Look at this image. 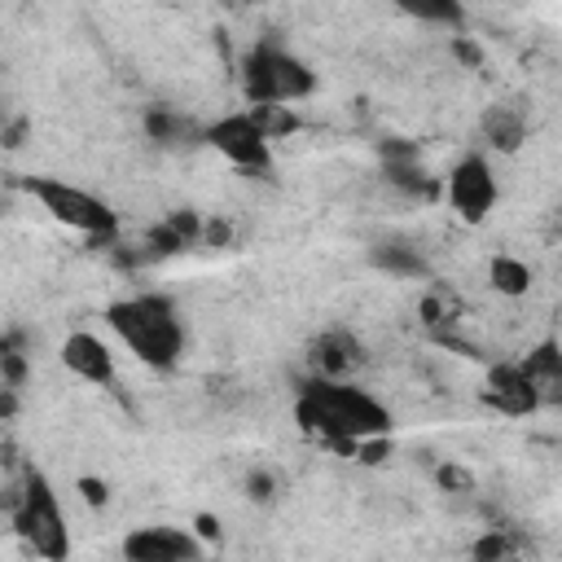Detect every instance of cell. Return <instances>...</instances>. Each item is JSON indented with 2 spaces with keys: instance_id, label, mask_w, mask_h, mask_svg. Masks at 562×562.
<instances>
[{
  "instance_id": "obj_17",
  "label": "cell",
  "mask_w": 562,
  "mask_h": 562,
  "mask_svg": "<svg viewBox=\"0 0 562 562\" xmlns=\"http://www.w3.org/2000/svg\"><path fill=\"white\" fill-rule=\"evenodd\" d=\"M369 263H373L378 272H386V277H400V281L426 277V255H422L417 246H408V241H378V246L369 250Z\"/></svg>"
},
{
  "instance_id": "obj_21",
  "label": "cell",
  "mask_w": 562,
  "mask_h": 562,
  "mask_svg": "<svg viewBox=\"0 0 562 562\" xmlns=\"http://www.w3.org/2000/svg\"><path fill=\"white\" fill-rule=\"evenodd\" d=\"M408 13L417 22H430V26H448L452 35L465 31V9L457 0H422V4H408Z\"/></svg>"
},
{
  "instance_id": "obj_25",
  "label": "cell",
  "mask_w": 562,
  "mask_h": 562,
  "mask_svg": "<svg viewBox=\"0 0 562 562\" xmlns=\"http://www.w3.org/2000/svg\"><path fill=\"white\" fill-rule=\"evenodd\" d=\"M75 492H79V501H83L88 509H105V505H110V483L97 479V474H79V479H75Z\"/></svg>"
},
{
  "instance_id": "obj_16",
  "label": "cell",
  "mask_w": 562,
  "mask_h": 562,
  "mask_svg": "<svg viewBox=\"0 0 562 562\" xmlns=\"http://www.w3.org/2000/svg\"><path fill=\"white\" fill-rule=\"evenodd\" d=\"M527 558H531V544L514 527H487L470 544V562H527Z\"/></svg>"
},
{
  "instance_id": "obj_14",
  "label": "cell",
  "mask_w": 562,
  "mask_h": 562,
  "mask_svg": "<svg viewBox=\"0 0 562 562\" xmlns=\"http://www.w3.org/2000/svg\"><path fill=\"white\" fill-rule=\"evenodd\" d=\"M382 180L395 198L413 202V206H430L439 202V176H430V167L422 158H400V162H382Z\"/></svg>"
},
{
  "instance_id": "obj_19",
  "label": "cell",
  "mask_w": 562,
  "mask_h": 562,
  "mask_svg": "<svg viewBox=\"0 0 562 562\" xmlns=\"http://www.w3.org/2000/svg\"><path fill=\"white\" fill-rule=\"evenodd\" d=\"M417 321H422V329L430 338H443V334H457L461 307H457V299L448 290H426L422 303H417Z\"/></svg>"
},
{
  "instance_id": "obj_15",
  "label": "cell",
  "mask_w": 562,
  "mask_h": 562,
  "mask_svg": "<svg viewBox=\"0 0 562 562\" xmlns=\"http://www.w3.org/2000/svg\"><path fill=\"white\" fill-rule=\"evenodd\" d=\"M140 127H145V136H149L154 145H162V149L202 140V127H193L189 114H180L176 105H149V110L140 114Z\"/></svg>"
},
{
  "instance_id": "obj_6",
  "label": "cell",
  "mask_w": 562,
  "mask_h": 562,
  "mask_svg": "<svg viewBox=\"0 0 562 562\" xmlns=\"http://www.w3.org/2000/svg\"><path fill=\"white\" fill-rule=\"evenodd\" d=\"M202 145H211L228 167H237L241 176H268L272 171V145L268 136L255 127V119L246 110H228L220 119H211L202 127Z\"/></svg>"
},
{
  "instance_id": "obj_22",
  "label": "cell",
  "mask_w": 562,
  "mask_h": 562,
  "mask_svg": "<svg viewBox=\"0 0 562 562\" xmlns=\"http://www.w3.org/2000/svg\"><path fill=\"white\" fill-rule=\"evenodd\" d=\"M435 487L448 492V496H470L474 492V474L461 461H439L435 465Z\"/></svg>"
},
{
  "instance_id": "obj_8",
  "label": "cell",
  "mask_w": 562,
  "mask_h": 562,
  "mask_svg": "<svg viewBox=\"0 0 562 562\" xmlns=\"http://www.w3.org/2000/svg\"><path fill=\"white\" fill-rule=\"evenodd\" d=\"M123 562H202V544L189 527H171V522H149V527H132L119 544Z\"/></svg>"
},
{
  "instance_id": "obj_4",
  "label": "cell",
  "mask_w": 562,
  "mask_h": 562,
  "mask_svg": "<svg viewBox=\"0 0 562 562\" xmlns=\"http://www.w3.org/2000/svg\"><path fill=\"white\" fill-rule=\"evenodd\" d=\"M18 483H22V492H18V505H13V514H9L13 536H18L40 562H66L70 549H75V540H70V522H66V509H61V501H57L48 474L35 470V465H26V470L18 474Z\"/></svg>"
},
{
  "instance_id": "obj_11",
  "label": "cell",
  "mask_w": 562,
  "mask_h": 562,
  "mask_svg": "<svg viewBox=\"0 0 562 562\" xmlns=\"http://www.w3.org/2000/svg\"><path fill=\"white\" fill-rule=\"evenodd\" d=\"M61 364L66 373H75L79 382H92V386H114L119 382V360H114V347L92 334V329H75L61 338Z\"/></svg>"
},
{
  "instance_id": "obj_3",
  "label": "cell",
  "mask_w": 562,
  "mask_h": 562,
  "mask_svg": "<svg viewBox=\"0 0 562 562\" xmlns=\"http://www.w3.org/2000/svg\"><path fill=\"white\" fill-rule=\"evenodd\" d=\"M237 83H241V97L255 105H299L316 92V70L294 53L285 48L281 40H255L241 57V70H237Z\"/></svg>"
},
{
  "instance_id": "obj_2",
  "label": "cell",
  "mask_w": 562,
  "mask_h": 562,
  "mask_svg": "<svg viewBox=\"0 0 562 562\" xmlns=\"http://www.w3.org/2000/svg\"><path fill=\"white\" fill-rule=\"evenodd\" d=\"M105 329L132 351L136 364H145L154 373L176 369L189 347L180 307L158 290H136L127 299L105 303Z\"/></svg>"
},
{
  "instance_id": "obj_12",
  "label": "cell",
  "mask_w": 562,
  "mask_h": 562,
  "mask_svg": "<svg viewBox=\"0 0 562 562\" xmlns=\"http://www.w3.org/2000/svg\"><path fill=\"white\" fill-rule=\"evenodd\" d=\"M518 364H522V378L531 382V391L540 400V413L558 408L562 404V351H558V342L553 338L536 342L527 356H518Z\"/></svg>"
},
{
  "instance_id": "obj_1",
  "label": "cell",
  "mask_w": 562,
  "mask_h": 562,
  "mask_svg": "<svg viewBox=\"0 0 562 562\" xmlns=\"http://www.w3.org/2000/svg\"><path fill=\"white\" fill-rule=\"evenodd\" d=\"M294 422L303 435H312L325 448L356 452L369 439H386L395 417L391 408L360 382H325L303 378L294 391Z\"/></svg>"
},
{
  "instance_id": "obj_23",
  "label": "cell",
  "mask_w": 562,
  "mask_h": 562,
  "mask_svg": "<svg viewBox=\"0 0 562 562\" xmlns=\"http://www.w3.org/2000/svg\"><path fill=\"white\" fill-rule=\"evenodd\" d=\"M277 496H281V483H277L272 470H250V474H246V501H255V505H272Z\"/></svg>"
},
{
  "instance_id": "obj_27",
  "label": "cell",
  "mask_w": 562,
  "mask_h": 562,
  "mask_svg": "<svg viewBox=\"0 0 562 562\" xmlns=\"http://www.w3.org/2000/svg\"><path fill=\"white\" fill-rule=\"evenodd\" d=\"M193 536H198V544H206V540H220V522H215L211 514H198V518H193Z\"/></svg>"
},
{
  "instance_id": "obj_13",
  "label": "cell",
  "mask_w": 562,
  "mask_h": 562,
  "mask_svg": "<svg viewBox=\"0 0 562 562\" xmlns=\"http://www.w3.org/2000/svg\"><path fill=\"white\" fill-rule=\"evenodd\" d=\"M479 136H483V145L492 154H518L527 145V114L518 105H509V101H496V105L483 110Z\"/></svg>"
},
{
  "instance_id": "obj_26",
  "label": "cell",
  "mask_w": 562,
  "mask_h": 562,
  "mask_svg": "<svg viewBox=\"0 0 562 562\" xmlns=\"http://www.w3.org/2000/svg\"><path fill=\"white\" fill-rule=\"evenodd\" d=\"M18 404H22V391L0 382V422H13L18 417Z\"/></svg>"
},
{
  "instance_id": "obj_24",
  "label": "cell",
  "mask_w": 562,
  "mask_h": 562,
  "mask_svg": "<svg viewBox=\"0 0 562 562\" xmlns=\"http://www.w3.org/2000/svg\"><path fill=\"white\" fill-rule=\"evenodd\" d=\"M448 53H452V61L465 66V70H479V66H483V44H479L474 35H465V31H457V35L448 40Z\"/></svg>"
},
{
  "instance_id": "obj_20",
  "label": "cell",
  "mask_w": 562,
  "mask_h": 562,
  "mask_svg": "<svg viewBox=\"0 0 562 562\" xmlns=\"http://www.w3.org/2000/svg\"><path fill=\"white\" fill-rule=\"evenodd\" d=\"M246 114H250L255 127L268 136V145H272V140H285V136L299 132V114H294L290 105H255V110H246Z\"/></svg>"
},
{
  "instance_id": "obj_9",
  "label": "cell",
  "mask_w": 562,
  "mask_h": 562,
  "mask_svg": "<svg viewBox=\"0 0 562 562\" xmlns=\"http://www.w3.org/2000/svg\"><path fill=\"white\" fill-rule=\"evenodd\" d=\"M369 364V351L360 342V334L334 325V329H321L312 342H307V378H325V382H356V373Z\"/></svg>"
},
{
  "instance_id": "obj_7",
  "label": "cell",
  "mask_w": 562,
  "mask_h": 562,
  "mask_svg": "<svg viewBox=\"0 0 562 562\" xmlns=\"http://www.w3.org/2000/svg\"><path fill=\"white\" fill-rule=\"evenodd\" d=\"M439 198L448 202V211L461 220V224H483L492 211H496V198H501V184H496V171L483 154H465L452 162V171L439 180Z\"/></svg>"
},
{
  "instance_id": "obj_5",
  "label": "cell",
  "mask_w": 562,
  "mask_h": 562,
  "mask_svg": "<svg viewBox=\"0 0 562 562\" xmlns=\"http://www.w3.org/2000/svg\"><path fill=\"white\" fill-rule=\"evenodd\" d=\"M18 184L31 202H40V211L53 224H61V228H70L88 241H105V246L119 241V211L105 198L88 193L83 184H70V180H57V176H22Z\"/></svg>"
},
{
  "instance_id": "obj_18",
  "label": "cell",
  "mask_w": 562,
  "mask_h": 562,
  "mask_svg": "<svg viewBox=\"0 0 562 562\" xmlns=\"http://www.w3.org/2000/svg\"><path fill=\"white\" fill-rule=\"evenodd\" d=\"M531 281H536V272H531L527 259H518V255H492V263H487V285H492L501 299H522V294L531 290Z\"/></svg>"
},
{
  "instance_id": "obj_10",
  "label": "cell",
  "mask_w": 562,
  "mask_h": 562,
  "mask_svg": "<svg viewBox=\"0 0 562 562\" xmlns=\"http://www.w3.org/2000/svg\"><path fill=\"white\" fill-rule=\"evenodd\" d=\"M479 400L492 413H501V417H531V413H540V400H536L531 382L522 378V364L518 360H492L487 373H483Z\"/></svg>"
}]
</instances>
